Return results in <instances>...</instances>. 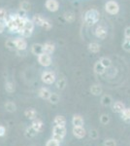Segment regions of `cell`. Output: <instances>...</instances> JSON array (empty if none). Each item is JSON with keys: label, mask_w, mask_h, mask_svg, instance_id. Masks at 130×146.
<instances>
[{"label": "cell", "mask_w": 130, "mask_h": 146, "mask_svg": "<svg viewBox=\"0 0 130 146\" xmlns=\"http://www.w3.org/2000/svg\"><path fill=\"white\" fill-rule=\"evenodd\" d=\"M124 37L127 39H130V27H127L124 29Z\"/></svg>", "instance_id": "cell-43"}, {"label": "cell", "mask_w": 130, "mask_h": 146, "mask_svg": "<svg viewBox=\"0 0 130 146\" xmlns=\"http://www.w3.org/2000/svg\"><path fill=\"white\" fill-rule=\"evenodd\" d=\"M33 21V23H35V25H38V27H41L43 25V23L45 22V20H46V18H44L42 15H34L33 16V18L31 19Z\"/></svg>", "instance_id": "cell-19"}, {"label": "cell", "mask_w": 130, "mask_h": 146, "mask_svg": "<svg viewBox=\"0 0 130 146\" xmlns=\"http://www.w3.org/2000/svg\"><path fill=\"white\" fill-rule=\"evenodd\" d=\"M125 109V105L121 101H115L113 103V111L115 113H122V111Z\"/></svg>", "instance_id": "cell-17"}, {"label": "cell", "mask_w": 130, "mask_h": 146, "mask_svg": "<svg viewBox=\"0 0 130 146\" xmlns=\"http://www.w3.org/2000/svg\"><path fill=\"white\" fill-rule=\"evenodd\" d=\"M6 25V28H8L11 32H14V33H18V25H16V20L14 19L13 15L9 16L8 19L4 22Z\"/></svg>", "instance_id": "cell-6"}, {"label": "cell", "mask_w": 130, "mask_h": 146, "mask_svg": "<svg viewBox=\"0 0 130 146\" xmlns=\"http://www.w3.org/2000/svg\"><path fill=\"white\" fill-rule=\"evenodd\" d=\"M63 18H64V20L66 21L67 23H72L75 22V19H76V16H75V14L73 13V12H65L64 14H63Z\"/></svg>", "instance_id": "cell-22"}, {"label": "cell", "mask_w": 130, "mask_h": 146, "mask_svg": "<svg viewBox=\"0 0 130 146\" xmlns=\"http://www.w3.org/2000/svg\"><path fill=\"white\" fill-rule=\"evenodd\" d=\"M84 119L81 115H74L72 119V124L74 125V127H82L84 126Z\"/></svg>", "instance_id": "cell-18"}, {"label": "cell", "mask_w": 130, "mask_h": 146, "mask_svg": "<svg viewBox=\"0 0 130 146\" xmlns=\"http://www.w3.org/2000/svg\"><path fill=\"white\" fill-rule=\"evenodd\" d=\"M53 123L55 124L56 126H63V127H65L66 119H65L64 116H62V115H57V116H55V118H54Z\"/></svg>", "instance_id": "cell-23"}, {"label": "cell", "mask_w": 130, "mask_h": 146, "mask_svg": "<svg viewBox=\"0 0 130 146\" xmlns=\"http://www.w3.org/2000/svg\"><path fill=\"white\" fill-rule=\"evenodd\" d=\"M41 80L44 84L46 85H51L55 82L56 80V77H55V74L54 72L53 71H49V70H46L42 73L41 75Z\"/></svg>", "instance_id": "cell-4"}, {"label": "cell", "mask_w": 130, "mask_h": 146, "mask_svg": "<svg viewBox=\"0 0 130 146\" xmlns=\"http://www.w3.org/2000/svg\"><path fill=\"white\" fill-rule=\"evenodd\" d=\"M104 146H117V142H115V139L109 138V139L105 140V142H104Z\"/></svg>", "instance_id": "cell-41"}, {"label": "cell", "mask_w": 130, "mask_h": 146, "mask_svg": "<svg viewBox=\"0 0 130 146\" xmlns=\"http://www.w3.org/2000/svg\"><path fill=\"white\" fill-rule=\"evenodd\" d=\"M129 40H130V39H129Z\"/></svg>", "instance_id": "cell-46"}, {"label": "cell", "mask_w": 130, "mask_h": 146, "mask_svg": "<svg viewBox=\"0 0 130 146\" xmlns=\"http://www.w3.org/2000/svg\"><path fill=\"white\" fill-rule=\"evenodd\" d=\"M51 95V92L49 91L48 88H45V87H43V88H40L39 91H38V96L42 98V100H49Z\"/></svg>", "instance_id": "cell-11"}, {"label": "cell", "mask_w": 130, "mask_h": 146, "mask_svg": "<svg viewBox=\"0 0 130 146\" xmlns=\"http://www.w3.org/2000/svg\"><path fill=\"white\" fill-rule=\"evenodd\" d=\"M99 19H100V13H99V11L96 10V9H89L84 14V23L86 27H90L98 23Z\"/></svg>", "instance_id": "cell-1"}, {"label": "cell", "mask_w": 130, "mask_h": 146, "mask_svg": "<svg viewBox=\"0 0 130 146\" xmlns=\"http://www.w3.org/2000/svg\"><path fill=\"white\" fill-rule=\"evenodd\" d=\"M60 100V96L57 95V94L55 93H51V96H49V101L51 103H53V104H56V103H58Z\"/></svg>", "instance_id": "cell-29"}, {"label": "cell", "mask_w": 130, "mask_h": 146, "mask_svg": "<svg viewBox=\"0 0 130 146\" xmlns=\"http://www.w3.org/2000/svg\"><path fill=\"white\" fill-rule=\"evenodd\" d=\"M93 70H94V72H95L96 74H98V75H103L104 73L106 72V67H104L102 63H101V62L98 60V62H96L95 63H94Z\"/></svg>", "instance_id": "cell-14"}, {"label": "cell", "mask_w": 130, "mask_h": 146, "mask_svg": "<svg viewBox=\"0 0 130 146\" xmlns=\"http://www.w3.org/2000/svg\"><path fill=\"white\" fill-rule=\"evenodd\" d=\"M45 7L47 10L49 12H56L59 9V2L57 0H46L45 2Z\"/></svg>", "instance_id": "cell-9"}, {"label": "cell", "mask_w": 130, "mask_h": 146, "mask_svg": "<svg viewBox=\"0 0 130 146\" xmlns=\"http://www.w3.org/2000/svg\"><path fill=\"white\" fill-rule=\"evenodd\" d=\"M32 33H33V31H30V30L26 29V28H22L18 34H20V36L23 37V38H28V37L31 36Z\"/></svg>", "instance_id": "cell-33"}, {"label": "cell", "mask_w": 130, "mask_h": 146, "mask_svg": "<svg viewBox=\"0 0 130 146\" xmlns=\"http://www.w3.org/2000/svg\"><path fill=\"white\" fill-rule=\"evenodd\" d=\"M42 27H43L44 29H46V30H49L51 27H53V25H51V23L49 22L48 19H46L44 23H43V25H42Z\"/></svg>", "instance_id": "cell-39"}, {"label": "cell", "mask_w": 130, "mask_h": 146, "mask_svg": "<svg viewBox=\"0 0 130 146\" xmlns=\"http://www.w3.org/2000/svg\"><path fill=\"white\" fill-rule=\"evenodd\" d=\"M99 62L102 63L104 67H106V69H108V68H110L111 66H112V60H111L109 58H107V56H103V58H101L100 60H99Z\"/></svg>", "instance_id": "cell-27"}, {"label": "cell", "mask_w": 130, "mask_h": 146, "mask_svg": "<svg viewBox=\"0 0 130 146\" xmlns=\"http://www.w3.org/2000/svg\"><path fill=\"white\" fill-rule=\"evenodd\" d=\"M121 117L125 122H130V108H126L122 111Z\"/></svg>", "instance_id": "cell-32"}, {"label": "cell", "mask_w": 130, "mask_h": 146, "mask_svg": "<svg viewBox=\"0 0 130 146\" xmlns=\"http://www.w3.org/2000/svg\"><path fill=\"white\" fill-rule=\"evenodd\" d=\"M100 122L103 125H107L109 122H110V117H109V115H107V114H102V115H101Z\"/></svg>", "instance_id": "cell-37"}, {"label": "cell", "mask_w": 130, "mask_h": 146, "mask_svg": "<svg viewBox=\"0 0 130 146\" xmlns=\"http://www.w3.org/2000/svg\"><path fill=\"white\" fill-rule=\"evenodd\" d=\"M5 47L9 50H14L15 48V44H14V39H8L5 42Z\"/></svg>", "instance_id": "cell-36"}, {"label": "cell", "mask_w": 130, "mask_h": 146, "mask_svg": "<svg viewBox=\"0 0 130 146\" xmlns=\"http://www.w3.org/2000/svg\"><path fill=\"white\" fill-rule=\"evenodd\" d=\"M86 131L82 127H74L73 128V135L76 136L77 138H82L86 135Z\"/></svg>", "instance_id": "cell-12"}, {"label": "cell", "mask_w": 130, "mask_h": 146, "mask_svg": "<svg viewBox=\"0 0 130 146\" xmlns=\"http://www.w3.org/2000/svg\"><path fill=\"white\" fill-rule=\"evenodd\" d=\"M102 87L99 84H93L90 87V93L93 96H100L102 94Z\"/></svg>", "instance_id": "cell-21"}, {"label": "cell", "mask_w": 130, "mask_h": 146, "mask_svg": "<svg viewBox=\"0 0 130 146\" xmlns=\"http://www.w3.org/2000/svg\"><path fill=\"white\" fill-rule=\"evenodd\" d=\"M31 3H30L29 1H26V0H23L20 3V9H22V10L25 11V12H28L31 10Z\"/></svg>", "instance_id": "cell-25"}, {"label": "cell", "mask_w": 130, "mask_h": 146, "mask_svg": "<svg viewBox=\"0 0 130 146\" xmlns=\"http://www.w3.org/2000/svg\"><path fill=\"white\" fill-rule=\"evenodd\" d=\"M34 27H35V23H33V21L30 20V19H28V18L25 19L24 27L23 28H26V29L30 30V31H33V30H34Z\"/></svg>", "instance_id": "cell-28"}, {"label": "cell", "mask_w": 130, "mask_h": 146, "mask_svg": "<svg viewBox=\"0 0 130 146\" xmlns=\"http://www.w3.org/2000/svg\"><path fill=\"white\" fill-rule=\"evenodd\" d=\"M14 44H15L16 50L18 51H25L27 49V41L22 36L14 39Z\"/></svg>", "instance_id": "cell-7"}, {"label": "cell", "mask_w": 130, "mask_h": 146, "mask_svg": "<svg viewBox=\"0 0 130 146\" xmlns=\"http://www.w3.org/2000/svg\"><path fill=\"white\" fill-rule=\"evenodd\" d=\"M31 53L34 56H38L39 55H41L42 53H44V46L43 44L40 43H34L31 46Z\"/></svg>", "instance_id": "cell-10"}, {"label": "cell", "mask_w": 130, "mask_h": 146, "mask_svg": "<svg viewBox=\"0 0 130 146\" xmlns=\"http://www.w3.org/2000/svg\"><path fill=\"white\" fill-rule=\"evenodd\" d=\"M37 131H35L34 129L32 128V127H30V128H27L26 129V131H25V135L27 136V137H29V138H31V137H34L35 135H37Z\"/></svg>", "instance_id": "cell-34"}, {"label": "cell", "mask_w": 130, "mask_h": 146, "mask_svg": "<svg viewBox=\"0 0 130 146\" xmlns=\"http://www.w3.org/2000/svg\"><path fill=\"white\" fill-rule=\"evenodd\" d=\"M37 60H38L39 64L44 67L49 66V65L51 64V62H53V58H51V55L46 54V53H42L41 55H39L37 56Z\"/></svg>", "instance_id": "cell-5"}, {"label": "cell", "mask_w": 130, "mask_h": 146, "mask_svg": "<svg viewBox=\"0 0 130 146\" xmlns=\"http://www.w3.org/2000/svg\"><path fill=\"white\" fill-rule=\"evenodd\" d=\"M5 109H6V111H8V112H15L16 110V104H15V102H13V101H7V102L5 103Z\"/></svg>", "instance_id": "cell-26"}, {"label": "cell", "mask_w": 130, "mask_h": 146, "mask_svg": "<svg viewBox=\"0 0 130 146\" xmlns=\"http://www.w3.org/2000/svg\"><path fill=\"white\" fill-rule=\"evenodd\" d=\"M122 48H123L125 51L130 52V40L129 39H127V38L124 39L123 43H122Z\"/></svg>", "instance_id": "cell-40"}, {"label": "cell", "mask_w": 130, "mask_h": 146, "mask_svg": "<svg viewBox=\"0 0 130 146\" xmlns=\"http://www.w3.org/2000/svg\"><path fill=\"white\" fill-rule=\"evenodd\" d=\"M101 103H102L103 106H110V105L113 104V100L109 95H105L101 98Z\"/></svg>", "instance_id": "cell-24"}, {"label": "cell", "mask_w": 130, "mask_h": 146, "mask_svg": "<svg viewBox=\"0 0 130 146\" xmlns=\"http://www.w3.org/2000/svg\"><path fill=\"white\" fill-rule=\"evenodd\" d=\"M46 146H60V142L55 139H53V138H51V139L47 141Z\"/></svg>", "instance_id": "cell-38"}, {"label": "cell", "mask_w": 130, "mask_h": 146, "mask_svg": "<svg viewBox=\"0 0 130 146\" xmlns=\"http://www.w3.org/2000/svg\"><path fill=\"white\" fill-rule=\"evenodd\" d=\"M24 115L27 119L29 120H34L36 119V116H37V112L34 108H27L26 110L24 111Z\"/></svg>", "instance_id": "cell-20"}, {"label": "cell", "mask_w": 130, "mask_h": 146, "mask_svg": "<svg viewBox=\"0 0 130 146\" xmlns=\"http://www.w3.org/2000/svg\"><path fill=\"white\" fill-rule=\"evenodd\" d=\"M66 135V128L63 126H54L53 129V138L57 141H61L63 140V138L65 137Z\"/></svg>", "instance_id": "cell-3"}, {"label": "cell", "mask_w": 130, "mask_h": 146, "mask_svg": "<svg viewBox=\"0 0 130 146\" xmlns=\"http://www.w3.org/2000/svg\"><path fill=\"white\" fill-rule=\"evenodd\" d=\"M44 46V53L51 55L53 53H54L55 51V45L51 42H46L45 44H43Z\"/></svg>", "instance_id": "cell-15"}, {"label": "cell", "mask_w": 130, "mask_h": 146, "mask_svg": "<svg viewBox=\"0 0 130 146\" xmlns=\"http://www.w3.org/2000/svg\"><path fill=\"white\" fill-rule=\"evenodd\" d=\"M87 49H88V51L92 54H97L100 52L101 46L99 45L97 42H90V43L87 45Z\"/></svg>", "instance_id": "cell-16"}, {"label": "cell", "mask_w": 130, "mask_h": 146, "mask_svg": "<svg viewBox=\"0 0 130 146\" xmlns=\"http://www.w3.org/2000/svg\"><path fill=\"white\" fill-rule=\"evenodd\" d=\"M15 89H16V87H15V84H14L13 82L8 81L5 83L6 92H8V93H14V92H15Z\"/></svg>", "instance_id": "cell-31"}, {"label": "cell", "mask_w": 130, "mask_h": 146, "mask_svg": "<svg viewBox=\"0 0 130 146\" xmlns=\"http://www.w3.org/2000/svg\"><path fill=\"white\" fill-rule=\"evenodd\" d=\"M66 87V80L64 77H61L56 81V88L59 89V90H63Z\"/></svg>", "instance_id": "cell-30"}, {"label": "cell", "mask_w": 130, "mask_h": 146, "mask_svg": "<svg viewBox=\"0 0 130 146\" xmlns=\"http://www.w3.org/2000/svg\"><path fill=\"white\" fill-rule=\"evenodd\" d=\"M8 13L4 8H0V21L1 22H5V21L8 19Z\"/></svg>", "instance_id": "cell-35"}, {"label": "cell", "mask_w": 130, "mask_h": 146, "mask_svg": "<svg viewBox=\"0 0 130 146\" xmlns=\"http://www.w3.org/2000/svg\"><path fill=\"white\" fill-rule=\"evenodd\" d=\"M5 28H6L5 23H4V22H1V21H0V34H2L4 31H5Z\"/></svg>", "instance_id": "cell-44"}, {"label": "cell", "mask_w": 130, "mask_h": 146, "mask_svg": "<svg viewBox=\"0 0 130 146\" xmlns=\"http://www.w3.org/2000/svg\"><path fill=\"white\" fill-rule=\"evenodd\" d=\"M119 10H120V7L117 1H115V0H109V1L106 2L105 11L107 12L109 15H112V16L117 15L119 13Z\"/></svg>", "instance_id": "cell-2"}, {"label": "cell", "mask_w": 130, "mask_h": 146, "mask_svg": "<svg viewBox=\"0 0 130 146\" xmlns=\"http://www.w3.org/2000/svg\"><path fill=\"white\" fill-rule=\"evenodd\" d=\"M94 34H95V36L97 37L98 39L104 40L108 36V30L104 25H98V27L95 28V30H94Z\"/></svg>", "instance_id": "cell-8"}, {"label": "cell", "mask_w": 130, "mask_h": 146, "mask_svg": "<svg viewBox=\"0 0 130 146\" xmlns=\"http://www.w3.org/2000/svg\"><path fill=\"white\" fill-rule=\"evenodd\" d=\"M6 133V129L3 126H0V136H3Z\"/></svg>", "instance_id": "cell-45"}, {"label": "cell", "mask_w": 130, "mask_h": 146, "mask_svg": "<svg viewBox=\"0 0 130 146\" xmlns=\"http://www.w3.org/2000/svg\"><path fill=\"white\" fill-rule=\"evenodd\" d=\"M31 127L37 131V133H41V131H43V129H44V124L40 119H34V120H33V122H32Z\"/></svg>", "instance_id": "cell-13"}, {"label": "cell", "mask_w": 130, "mask_h": 146, "mask_svg": "<svg viewBox=\"0 0 130 146\" xmlns=\"http://www.w3.org/2000/svg\"><path fill=\"white\" fill-rule=\"evenodd\" d=\"M89 136H90L92 139H97L99 133L96 129H90V131H89Z\"/></svg>", "instance_id": "cell-42"}]
</instances>
